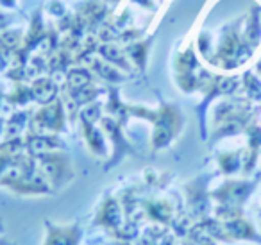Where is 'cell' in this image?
Here are the masks:
<instances>
[{"label":"cell","mask_w":261,"mask_h":245,"mask_svg":"<svg viewBox=\"0 0 261 245\" xmlns=\"http://www.w3.org/2000/svg\"><path fill=\"white\" fill-rule=\"evenodd\" d=\"M59 149H65L61 138H58L56 134L48 133H27L25 136V151L31 156H40L45 152L59 151Z\"/></svg>","instance_id":"cell-8"},{"label":"cell","mask_w":261,"mask_h":245,"mask_svg":"<svg viewBox=\"0 0 261 245\" xmlns=\"http://www.w3.org/2000/svg\"><path fill=\"white\" fill-rule=\"evenodd\" d=\"M104 245H135L133 240H120V238H109Z\"/></svg>","instance_id":"cell-18"},{"label":"cell","mask_w":261,"mask_h":245,"mask_svg":"<svg viewBox=\"0 0 261 245\" xmlns=\"http://www.w3.org/2000/svg\"><path fill=\"white\" fill-rule=\"evenodd\" d=\"M100 126H102V131L108 134L113 143V156L109 158V161L106 163V168H111L116 163H120V159H122L127 152L133 151V149H130L129 141L123 138V133H122L123 124L120 122V120L113 118V116H102Z\"/></svg>","instance_id":"cell-7"},{"label":"cell","mask_w":261,"mask_h":245,"mask_svg":"<svg viewBox=\"0 0 261 245\" xmlns=\"http://www.w3.org/2000/svg\"><path fill=\"white\" fill-rule=\"evenodd\" d=\"M45 238L41 245H81L84 238V229L79 220L68 224H58L45 218Z\"/></svg>","instance_id":"cell-5"},{"label":"cell","mask_w":261,"mask_h":245,"mask_svg":"<svg viewBox=\"0 0 261 245\" xmlns=\"http://www.w3.org/2000/svg\"><path fill=\"white\" fill-rule=\"evenodd\" d=\"M91 227L106 231L111 238H120V240L135 241L140 234V224L125 218L118 197H115L111 191H106L98 208L95 209Z\"/></svg>","instance_id":"cell-2"},{"label":"cell","mask_w":261,"mask_h":245,"mask_svg":"<svg viewBox=\"0 0 261 245\" xmlns=\"http://www.w3.org/2000/svg\"><path fill=\"white\" fill-rule=\"evenodd\" d=\"M95 83V74L90 68H72L66 74V88H86V86H93Z\"/></svg>","instance_id":"cell-12"},{"label":"cell","mask_w":261,"mask_h":245,"mask_svg":"<svg viewBox=\"0 0 261 245\" xmlns=\"http://www.w3.org/2000/svg\"><path fill=\"white\" fill-rule=\"evenodd\" d=\"M90 70L95 74V76L100 77V79L108 81V83L115 84V83H122V81H125V76H123V74L120 72L115 65H111V63H108V61L91 59V61H90Z\"/></svg>","instance_id":"cell-11"},{"label":"cell","mask_w":261,"mask_h":245,"mask_svg":"<svg viewBox=\"0 0 261 245\" xmlns=\"http://www.w3.org/2000/svg\"><path fill=\"white\" fill-rule=\"evenodd\" d=\"M0 245H16L15 241H11L9 238H6V236H0Z\"/></svg>","instance_id":"cell-19"},{"label":"cell","mask_w":261,"mask_h":245,"mask_svg":"<svg viewBox=\"0 0 261 245\" xmlns=\"http://www.w3.org/2000/svg\"><path fill=\"white\" fill-rule=\"evenodd\" d=\"M81 131H83V138H84V141H86L88 149H90L95 156L106 158V156H108V143H106L104 131H100L97 126H93V124H81Z\"/></svg>","instance_id":"cell-9"},{"label":"cell","mask_w":261,"mask_h":245,"mask_svg":"<svg viewBox=\"0 0 261 245\" xmlns=\"http://www.w3.org/2000/svg\"><path fill=\"white\" fill-rule=\"evenodd\" d=\"M4 129H6V122L2 118H0V140L4 138Z\"/></svg>","instance_id":"cell-20"},{"label":"cell","mask_w":261,"mask_h":245,"mask_svg":"<svg viewBox=\"0 0 261 245\" xmlns=\"http://www.w3.org/2000/svg\"><path fill=\"white\" fill-rule=\"evenodd\" d=\"M142 213L143 218L149 220L150 224H160V226L165 227H170L175 216H177L174 202L163 197L142 199Z\"/></svg>","instance_id":"cell-6"},{"label":"cell","mask_w":261,"mask_h":245,"mask_svg":"<svg viewBox=\"0 0 261 245\" xmlns=\"http://www.w3.org/2000/svg\"><path fill=\"white\" fill-rule=\"evenodd\" d=\"M38 163V168L43 174V177L47 179V183L50 184V188L56 191H59L61 188H65L70 181L73 179L75 172H73L72 159L68 154L61 151H52L45 152V154L34 156Z\"/></svg>","instance_id":"cell-3"},{"label":"cell","mask_w":261,"mask_h":245,"mask_svg":"<svg viewBox=\"0 0 261 245\" xmlns=\"http://www.w3.org/2000/svg\"><path fill=\"white\" fill-rule=\"evenodd\" d=\"M168 227L160 224H150L143 231H140L138 238L135 240V245H160L161 238L167 234Z\"/></svg>","instance_id":"cell-13"},{"label":"cell","mask_w":261,"mask_h":245,"mask_svg":"<svg viewBox=\"0 0 261 245\" xmlns=\"http://www.w3.org/2000/svg\"><path fill=\"white\" fill-rule=\"evenodd\" d=\"M127 113L129 116H138L152 124V138H150L152 151L167 149L181 133L182 116L175 106L165 104V102H161L158 109H149L145 106H127Z\"/></svg>","instance_id":"cell-1"},{"label":"cell","mask_w":261,"mask_h":245,"mask_svg":"<svg viewBox=\"0 0 261 245\" xmlns=\"http://www.w3.org/2000/svg\"><path fill=\"white\" fill-rule=\"evenodd\" d=\"M29 124V113L27 111H18L13 113V116L9 118V122L6 124L4 129V138L2 140H11V138H18L23 133L25 126Z\"/></svg>","instance_id":"cell-14"},{"label":"cell","mask_w":261,"mask_h":245,"mask_svg":"<svg viewBox=\"0 0 261 245\" xmlns=\"http://www.w3.org/2000/svg\"><path fill=\"white\" fill-rule=\"evenodd\" d=\"M31 90H33V97L40 104H50L58 99V84L50 77H38L33 84H31Z\"/></svg>","instance_id":"cell-10"},{"label":"cell","mask_w":261,"mask_h":245,"mask_svg":"<svg viewBox=\"0 0 261 245\" xmlns=\"http://www.w3.org/2000/svg\"><path fill=\"white\" fill-rule=\"evenodd\" d=\"M20 41V34L16 33H11V31H8V33H2L0 34V51H11V48H16V45H18Z\"/></svg>","instance_id":"cell-17"},{"label":"cell","mask_w":261,"mask_h":245,"mask_svg":"<svg viewBox=\"0 0 261 245\" xmlns=\"http://www.w3.org/2000/svg\"><path fill=\"white\" fill-rule=\"evenodd\" d=\"M66 126L65 104L61 99H56L50 104H45L31 116V133H63Z\"/></svg>","instance_id":"cell-4"},{"label":"cell","mask_w":261,"mask_h":245,"mask_svg":"<svg viewBox=\"0 0 261 245\" xmlns=\"http://www.w3.org/2000/svg\"><path fill=\"white\" fill-rule=\"evenodd\" d=\"M31 101H34L33 90H31V86H25V84H18V86H16V90L8 97L9 104H16V106H23V104H27V102H31Z\"/></svg>","instance_id":"cell-16"},{"label":"cell","mask_w":261,"mask_h":245,"mask_svg":"<svg viewBox=\"0 0 261 245\" xmlns=\"http://www.w3.org/2000/svg\"><path fill=\"white\" fill-rule=\"evenodd\" d=\"M100 120H102V104H98V102H91V104L79 109L81 124H93V126H97V122H100Z\"/></svg>","instance_id":"cell-15"}]
</instances>
